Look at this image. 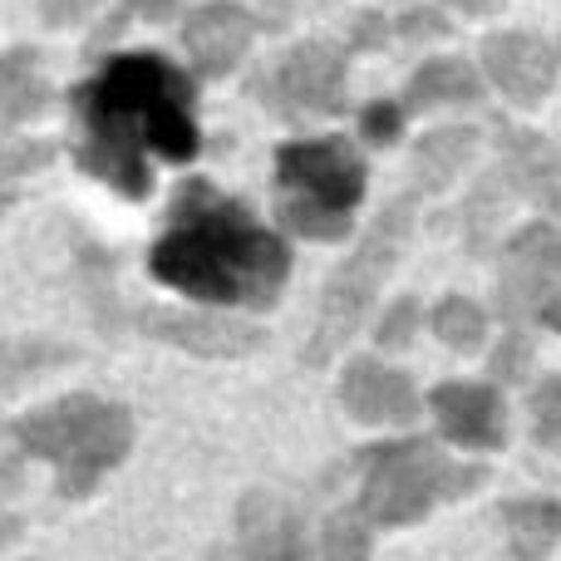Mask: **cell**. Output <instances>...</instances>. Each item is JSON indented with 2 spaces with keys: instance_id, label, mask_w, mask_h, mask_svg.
Masks as SVG:
<instances>
[{
  "instance_id": "obj_1",
  "label": "cell",
  "mask_w": 561,
  "mask_h": 561,
  "mask_svg": "<svg viewBox=\"0 0 561 561\" xmlns=\"http://www.w3.org/2000/svg\"><path fill=\"white\" fill-rule=\"evenodd\" d=\"M197 84L203 79L163 49L108 55L65 94L69 163L124 203H148L163 168L187 173L203 158Z\"/></svg>"
},
{
  "instance_id": "obj_2",
  "label": "cell",
  "mask_w": 561,
  "mask_h": 561,
  "mask_svg": "<svg viewBox=\"0 0 561 561\" xmlns=\"http://www.w3.org/2000/svg\"><path fill=\"white\" fill-rule=\"evenodd\" d=\"M144 272L178 300L272 316L296 276V242L252 197L227 193L207 173H187L158 213Z\"/></svg>"
},
{
  "instance_id": "obj_3",
  "label": "cell",
  "mask_w": 561,
  "mask_h": 561,
  "mask_svg": "<svg viewBox=\"0 0 561 561\" xmlns=\"http://www.w3.org/2000/svg\"><path fill=\"white\" fill-rule=\"evenodd\" d=\"M5 458L0 483H15L20 468H45L59 503H89L138 448V419L124 399L99 389H65L55 399L20 409L0 424Z\"/></svg>"
},
{
  "instance_id": "obj_4",
  "label": "cell",
  "mask_w": 561,
  "mask_h": 561,
  "mask_svg": "<svg viewBox=\"0 0 561 561\" xmlns=\"http://www.w3.org/2000/svg\"><path fill=\"white\" fill-rule=\"evenodd\" d=\"M369 148L355 134H296L272 148L266 213L296 247H350L365 227Z\"/></svg>"
},
{
  "instance_id": "obj_5",
  "label": "cell",
  "mask_w": 561,
  "mask_h": 561,
  "mask_svg": "<svg viewBox=\"0 0 561 561\" xmlns=\"http://www.w3.org/2000/svg\"><path fill=\"white\" fill-rule=\"evenodd\" d=\"M350 483L355 503L379 533H409L424 527L438 507H454L478 497L493 483L488 458L458 454L434 428H399L379 434L355 448L350 458Z\"/></svg>"
},
{
  "instance_id": "obj_6",
  "label": "cell",
  "mask_w": 561,
  "mask_h": 561,
  "mask_svg": "<svg viewBox=\"0 0 561 561\" xmlns=\"http://www.w3.org/2000/svg\"><path fill=\"white\" fill-rule=\"evenodd\" d=\"M424 203L428 197L414 193V187L394 193L359 227V237L345 247V256L325 272L320 296H316V320H310L306 340L296 345L300 369L340 365L345 350L359 340V330H369L379 300H385L389 276L399 272V262H404L409 242H414V232H419V207Z\"/></svg>"
},
{
  "instance_id": "obj_7",
  "label": "cell",
  "mask_w": 561,
  "mask_h": 561,
  "mask_svg": "<svg viewBox=\"0 0 561 561\" xmlns=\"http://www.w3.org/2000/svg\"><path fill=\"white\" fill-rule=\"evenodd\" d=\"M247 94L256 99V108H266V114L290 128L345 118L350 114V45H335L325 35L296 39L266 69H256Z\"/></svg>"
},
{
  "instance_id": "obj_8",
  "label": "cell",
  "mask_w": 561,
  "mask_h": 561,
  "mask_svg": "<svg viewBox=\"0 0 561 561\" xmlns=\"http://www.w3.org/2000/svg\"><path fill=\"white\" fill-rule=\"evenodd\" d=\"M493 310L503 325H527L542 335H561V217H542L513 227L497 247Z\"/></svg>"
},
{
  "instance_id": "obj_9",
  "label": "cell",
  "mask_w": 561,
  "mask_h": 561,
  "mask_svg": "<svg viewBox=\"0 0 561 561\" xmlns=\"http://www.w3.org/2000/svg\"><path fill=\"white\" fill-rule=\"evenodd\" d=\"M134 335L168 345L203 365H237L262 350H272V325L266 316H242L222 306H197V300H144L128 310Z\"/></svg>"
},
{
  "instance_id": "obj_10",
  "label": "cell",
  "mask_w": 561,
  "mask_h": 561,
  "mask_svg": "<svg viewBox=\"0 0 561 561\" xmlns=\"http://www.w3.org/2000/svg\"><path fill=\"white\" fill-rule=\"evenodd\" d=\"M335 409L359 428L375 434H399V428H419L428 419L424 385L414 379V369L394 365V355L385 350H359L335 365V385H330Z\"/></svg>"
},
{
  "instance_id": "obj_11",
  "label": "cell",
  "mask_w": 561,
  "mask_h": 561,
  "mask_svg": "<svg viewBox=\"0 0 561 561\" xmlns=\"http://www.w3.org/2000/svg\"><path fill=\"white\" fill-rule=\"evenodd\" d=\"M424 399H428V428L458 454L493 458L513 444V404H507V389L497 379L448 375L438 385H428Z\"/></svg>"
},
{
  "instance_id": "obj_12",
  "label": "cell",
  "mask_w": 561,
  "mask_h": 561,
  "mask_svg": "<svg viewBox=\"0 0 561 561\" xmlns=\"http://www.w3.org/2000/svg\"><path fill=\"white\" fill-rule=\"evenodd\" d=\"M222 561H320L316 523L280 488H247L232 503Z\"/></svg>"
},
{
  "instance_id": "obj_13",
  "label": "cell",
  "mask_w": 561,
  "mask_h": 561,
  "mask_svg": "<svg viewBox=\"0 0 561 561\" xmlns=\"http://www.w3.org/2000/svg\"><path fill=\"white\" fill-rule=\"evenodd\" d=\"M262 25L266 20L256 10H247L242 0H207V5L187 10L183 30H178V45L187 55V69L213 84V79H227L242 69Z\"/></svg>"
},
{
  "instance_id": "obj_14",
  "label": "cell",
  "mask_w": 561,
  "mask_h": 561,
  "mask_svg": "<svg viewBox=\"0 0 561 561\" xmlns=\"http://www.w3.org/2000/svg\"><path fill=\"white\" fill-rule=\"evenodd\" d=\"M478 65L488 75V89H497L513 108H537L557 89L561 49H552L542 35H527V30H503V35L483 39Z\"/></svg>"
},
{
  "instance_id": "obj_15",
  "label": "cell",
  "mask_w": 561,
  "mask_h": 561,
  "mask_svg": "<svg viewBox=\"0 0 561 561\" xmlns=\"http://www.w3.org/2000/svg\"><path fill=\"white\" fill-rule=\"evenodd\" d=\"M493 168L507 178L517 203L542 217H561V148L537 128L497 124L493 128Z\"/></svg>"
},
{
  "instance_id": "obj_16",
  "label": "cell",
  "mask_w": 561,
  "mask_h": 561,
  "mask_svg": "<svg viewBox=\"0 0 561 561\" xmlns=\"http://www.w3.org/2000/svg\"><path fill=\"white\" fill-rule=\"evenodd\" d=\"M483 153V128L473 124H438L424 128L409 148V187L424 197H444L468 178V168Z\"/></svg>"
},
{
  "instance_id": "obj_17",
  "label": "cell",
  "mask_w": 561,
  "mask_h": 561,
  "mask_svg": "<svg viewBox=\"0 0 561 561\" xmlns=\"http://www.w3.org/2000/svg\"><path fill=\"white\" fill-rule=\"evenodd\" d=\"M483 94H488L483 65H473V59H463V55L424 59V65H414V75L404 79V89H399V99H404V108L414 118L438 114V108H478Z\"/></svg>"
},
{
  "instance_id": "obj_18",
  "label": "cell",
  "mask_w": 561,
  "mask_h": 561,
  "mask_svg": "<svg viewBox=\"0 0 561 561\" xmlns=\"http://www.w3.org/2000/svg\"><path fill=\"white\" fill-rule=\"evenodd\" d=\"M517 207V193L507 187V178L497 173V168H488V173L473 178V187L463 193V203H458V242H463V252L473 256V262H483V256H497V247H503V222L507 213Z\"/></svg>"
},
{
  "instance_id": "obj_19",
  "label": "cell",
  "mask_w": 561,
  "mask_h": 561,
  "mask_svg": "<svg viewBox=\"0 0 561 561\" xmlns=\"http://www.w3.org/2000/svg\"><path fill=\"white\" fill-rule=\"evenodd\" d=\"M55 79L45 75V59L30 45H10L0 49V118L5 124H39L55 114Z\"/></svg>"
},
{
  "instance_id": "obj_20",
  "label": "cell",
  "mask_w": 561,
  "mask_h": 561,
  "mask_svg": "<svg viewBox=\"0 0 561 561\" xmlns=\"http://www.w3.org/2000/svg\"><path fill=\"white\" fill-rule=\"evenodd\" d=\"M497 527L513 561H552L561 547V497L517 493L497 503Z\"/></svg>"
},
{
  "instance_id": "obj_21",
  "label": "cell",
  "mask_w": 561,
  "mask_h": 561,
  "mask_svg": "<svg viewBox=\"0 0 561 561\" xmlns=\"http://www.w3.org/2000/svg\"><path fill=\"white\" fill-rule=\"evenodd\" d=\"M79 350L59 335L45 330H15V335H0V404H10L15 394H25L30 385L49 379L55 369L75 365Z\"/></svg>"
},
{
  "instance_id": "obj_22",
  "label": "cell",
  "mask_w": 561,
  "mask_h": 561,
  "mask_svg": "<svg viewBox=\"0 0 561 561\" xmlns=\"http://www.w3.org/2000/svg\"><path fill=\"white\" fill-rule=\"evenodd\" d=\"M493 320H497V310L483 306L478 296H468V290H444V296L428 300V335L458 359L488 355V345L497 335Z\"/></svg>"
},
{
  "instance_id": "obj_23",
  "label": "cell",
  "mask_w": 561,
  "mask_h": 561,
  "mask_svg": "<svg viewBox=\"0 0 561 561\" xmlns=\"http://www.w3.org/2000/svg\"><path fill=\"white\" fill-rule=\"evenodd\" d=\"M375 547H379V527L359 513V503L330 507L325 517L316 523V552L320 561H375Z\"/></svg>"
},
{
  "instance_id": "obj_24",
  "label": "cell",
  "mask_w": 561,
  "mask_h": 561,
  "mask_svg": "<svg viewBox=\"0 0 561 561\" xmlns=\"http://www.w3.org/2000/svg\"><path fill=\"white\" fill-rule=\"evenodd\" d=\"M428 330V306L419 290H394V296L379 300L375 320H369V345L385 350V355H404L419 345V335Z\"/></svg>"
},
{
  "instance_id": "obj_25",
  "label": "cell",
  "mask_w": 561,
  "mask_h": 561,
  "mask_svg": "<svg viewBox=\"0 0 561 561\" xmlns=\"http://www.w3.org/2000/svg\"><path fill=\"white\" fill-rule=\"evenodd\" d=\"M537 375V330L527 325H503L488 345V379L503 389H523Z\"/></svg>"
},
{
  "instance_id": "obj_26",
  "label": "cell",
  "mask_w": 561,
  "mask_h": 561,
  "mask_svg": "<svg viewBox=\"0 0 561 561\" xmlns=\"http://www.w3.org/2000/svg\"><path fill=\"white\" fill-rule=\"evenodd\" d=\"M55 158H59V144L35 138L30 128L5 124V118H0V183H25V178H39Z\"/></svg>"
},
{
  "instance_id": "obj_27",
  "label": "cell",
  "mask_w": 561,
  "mask_h": 561,
  "mask_svg": "<svg viewBox=\"0 0 561 561\" xmlns=\"http://www.w3.org/2000/svg\"><path fill=\"white\" fill-rule=\"evenodd\" d=\"M527 438L542 454L561 458V369L527 385Z\"/></svg>"
},
{
  "instance_id": "obj_28",
  "label": "cell",
  "mask_w": 561,
  "mask_h": 561,
  "mask_svg": "<svg viewBox=\"0 0 561 561\" xmlns=\"http://www.w3.org/2000/svg\"><path fill=\"white\" fill-rule=\"evenodd\" d=\"M409 108L404 99H369V104H359L355 114V138L369 148V153H389V148L404 144L409 134Z\"/></svg>"
},
{
  "instance_id": "obj_29",
  "label": "cell",
  "mask_w": 561,
  "mask_h": 561,
  "mask_svg": "<svg viewBox=\"0 0 561 561\" xmlns=\"http://www.w3.org/2000/svg\"><path fill=\"white\" fill-rule=\"evenodd\" d=\"M454 20L444 5H409L404 15H394V39L399 45H428V39H448Z\"/></svg>"
},
{
  "instance_id": "obj_30",
  "label": "cell",
  "mask_w": 561,
  "mask_h": 561,
  "mask_svg": "<svg viewBox=\"0 0 561 561\" xmlns=\"http://www.w3.org/2000/svg\"><path fill=\"white\" fill-rule=\"evenodd\" d=\"M389 39H394V20L385 15V10H365V15H355V25H350V55H375V49H385Z\"/></svg>"
},
{
  "instance_id": "obj_31",
  "label": "cell",
  "mask_w": 561,
  "mask_h": 561,
  "mask_svg": "<svg viewBox=\"0 0 561 561\" xmlns=\"http://www.w3.org/2000/svg\"><path fill=\"white\" fill-rule=\"evenodd\" d=\"M39 25L45 30H75L99 10V0H35Z\"/></svg>"
},
{
  "instance_id": "obj_32",
  "label": "cell",
  "mask_w": 561,
  "mask_h": 561,
  "mask_svg": "<svg viewBox=\"0 0 561 561\" xmlns=\"http://www.w3.org/2000/svg\"><path fill=\"white\" fill-rule=\"evenodd\" d=\"M30 537V517L20 513V507H5L0 503V561H5L10 552H20Z\"/></svg>"
},
{
  "instance_id": "obj_33",
  "label": "cell",
  "mask_w": 561,
  "mask_h": 561,
  "mask_svg": "<svg viewBox=\"0 0 561 561\" xmlns=\"http://www.w3.org/2000/svg\"><path fill=\"white\" fill-rule=\"evenodd\" d=\"M178 5H183V0H124V15L148 20V25H163V20L178 15Z\"/></svg>"
},
{
  "instance_id": "obj_34",
  "label": "cell",
  "mask_w": 561,
  "mask_h": 561,
  "mask_svg": "<svg viewBox=\"0 0 561 561\" xmlns=\"http://www.w3.org/2000/svg\"><path fill=\"white\" fill-rule=\"evenodd\" d=\"M438 5L454 10V15H463V20H483V15H497L503 0H438Z\"/></svg>"
},
{
  "instance_id": "obj_35",
  "label": "cell",
  "mask_w": 561,
  "mask_h": 561,
  "mask_svg": "<svg viewBox=\"0 0 561 561\" xmlns=\"http://www.w3.org/2000/svg\"><path fill=\"white\" fill-rule=\"evenodd\" d=\"M20 203H25V187H20V183H0V227L10 222V213H15Z\"/></svg>"
},
{
  "instance_id": "obj_36",
  "label": "cell",
  "mask_w": 561,
  "mask_h": 561,
  "mask_svg": "<svg viewBox=\"0 0 561 561\" xmlns=\"http://www.w3.org/2000/svg\"><path fill=\"white\" fill-rule=\"evenodd\" d=\"M5 561H35V557H5Z\"/></svg>"
}]
</instances>
